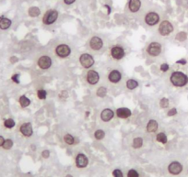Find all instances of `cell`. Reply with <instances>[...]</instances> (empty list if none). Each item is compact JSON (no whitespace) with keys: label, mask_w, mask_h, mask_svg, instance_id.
Listing matches in <instances>:
<instances>
[{"label":"cell","mask_w":188,"mask_h":177,"mask_svg":"<svg viewBox=\"0 0 188 177\" xmlns=\"http://www.w3.org/2000/svg\"><path fill=\"white\" fill-rule=\"evenodd\" d=\"M170 81L176 87H184L188 84V76L183 72H173L170 76Z\"/></svg>","instance_id":"obj_1"},{"label":"cell","mask_w":188,"mask_h":177,"mask_svg":"<svg viewBox=\"0 0 188 177\" xmlns=\"http://www.w3.org/2000/svg\"><path fill=\"white\" fill-rule=\"evenodd\" d=\"M58 16H59V13H58L57 10H55V9H49L43 15L42 23L44 25H47V26L48 25H52V24H54L57 20Z\"/></svg>","instance_id":"obj_2"},{"label":"cell","mask_w":188,"mask_h":177,"mask_svg":"<svg viewBox=\"0 0 188 177\" xmlns=\"http://www.w3.org/2000/svg\"><path fill=\"white\" fill-rule=\"evenodd\" d=\"M55 51L56 56H58L59 58L65 59V58H68L71 54V48L68 44L61 43L55 47Z\"/></svg>","instance_id":"obj_3"},{"label":"cell","mask_w":188,"mask_h":177,"mask_svg":"<svg viewBox=\"0 0 188 177\" xmlns=\"http://www.w3.org/2000/svg\"><path fill=\"white\" fill-rule=\"evenodd\" d=\"M79 63L81 64V66L85 69H90L94 65V58L92 57V55H90V53H82L79 56Z\"/></svg>","instance_id":"obj_4"},{"label":"cell","mask_w":188,"mask_h":177,"mask_svg":"<svg viewBox=\"0 0 188 177\" xmlns=\"http://www.w3.org/2000/svg\"><path fill=\"white\" fill-rule=\"evenodd\" d=\"M173 30H174V28L169 20H163L160 22L159 29H158V31H159L160 35L168 36L171 33H173Z\"/></svg>","instance_id":"obj_5"},{"label":"cell","mask_w":188,"mask_h":177,"mask_svg":"<svg viewBox=\"0 0 188 177\" xmlns=\"http://www.w3.org/2000/svg\"><path fill=\"white\" fill-rule=\"evenodd\" d=\"M162 51V46L157 41H153L147 47V52L151 57H158Z\"/></svg>","instance_id":"obj_6"},{"label":"cell","mask_w":188,"mask_h":177,"mask_svg":"<svg viewBox=\"0 0 188 177\" xmlns=\"http://www.w3.org/2000/svg\"><path fill=\"white\" fill-rule=\"evenodd\" d=\"M89 46L92 51H98L103 49V40L101 37L99 36H93L90 38L89 41Z\"/></svg>","instance_id":"obj_7"},{"label":"cell","mask_w":188,"mask_h":177,"mask_svg":"<svg viewBox=\"0 0 188 177\" xmlns=\"http://www.w3.org/2000/svg\"><path fill=\"white\" fill-rule=\"evenodd\" d=\"M53 64V60L48 55H42L41 56L37 61L38 67L42 70H47L49 69Z\"/></svg>","instance_id":"obj_8"},{"label":"cell","mask_w":188,"mask_h":177,"mask_svg":"<svg viewBox=\"0 0 188 177\" xmlns=\"http://www.w3.org/2000/svg\"><path fill=\"white\" fill-rule=\"evenodd\" d=\"M144 20L148 26H151V27L155 26L160 22V15L155 11H151L146 14Z\"/></svg>","instance_id":"obj_9"},{"label":"cell","mask_w":188,"mask_h":177,"mask_svg":"<svg viewBox=\"0 0 188 177\" xmlns=\"http://www.w3.org/2000/svg\"><path fill=\"white\" fill-rule=\"evenodd\" d=\"M111 56L112 58L116 60V61H119V60H122L125 56V51L124 50V48L120 45H114L111 48Z\"/></svg>","instance_id":"obj_10"},{"label":"cell","mask_w":188,"mask_h":177,"mask_svg":"<svg viewBox=\"0 0 188 177\" xmlns=\"http://www.w3.org/2000/svg\"><path fill=\"white\" fill-rule=\"evenodd\" d=\"M86 81L90 85H95L100 81V74L95 70H89L86 74Z\"/></svg>","instance_id":"obj_11"},{"label":"cell","mask_w":188,"mask_h":177,"mask_svg":"<svg viewBox=\"0 0 188 177\" xmlns=\"http://www.w3.org/2000/svg\"><path fill=\"white\" fill-rule=\"evenodd\" d=\"M183 169H184V167H183L182 163L179 162H176V161L172 162L168 166V172L173 175H180L183 172Z\"/></svg>","instance_id":"obj_12"},{"label":"cell","mask_w":188,"mask_h":177,"mask_svg":"<svg viewBox=\"0 0 188 177\" xmlns=\"http://www.w3.org/2000/svg\"><path fill=\"white\" fill-rule=\"evenodd\" d=\"M75 163L77 168H85L89 164V159L84 153H78L76 157Z\"/></svg>","instance_id":"obj_13"},{"label":"cell","mask_w":188,"mask_h":177,"mask_svg":"<svg viewBox=\"0 0 188 177\" xmlns=\"http://www.w3.org/2000/svg\"><path fill=\"white\" fill-rule=\"evenodd\" d=\"M20 131L23 136H25L27 138L32 137L33 134V126L30 122L23 123L20 128Z\"/></svg>","instance_id":"obj_14"},{"label":"cell","mask_w":188,"mask_h":177,"mask_svg":"<svg viewBox=\"0 0 188 177\" xmlns=\"http://www.w3.org/2000/svg\"><path fill=\"white\" fill-rule=\"evenodd\" d=\"M115 113L113 112V110H112L111 108H104L100 115V117L102 119V121L103 122H109L111 121L113 118Z\"/></svg>","instance_id":"obj_15"},{"label":"cell","mask_w":188,"mask_h":177,"mask_svg":"<svg viewBox=\"0 0 188 177\" xmlns=\"http://www.w3.org/2000/svg\"><path fill=\"white\" fill-rule=\"evenodd\" d=\"M115 115H116L117 117H119V118L125 119V118H128V117H131L132 111H131L129 108H127V107H120V108H117V109H116Z\"/></svg>","instance_id":"obj_16"},{"label":"cell","mask_w":188,"mask_h":177,"mask_svg":"<svg viewBox=\"0 0 188 177\" xmlns=\"http://www.w3.org/2000/svg\"><path fill=\"white\" fill-rule=\"evenodd\" d=\"M121 79H122V73L117 69H113L108 74V80L113 84L119 83L121 81Z\"/></svg>","instance_id":"obj_17"},{"label":"cell","mask_w":188,"mask_h":177,"mask_svg":"<svg viewBox=\"0 0 188 177\" xmlns=\"http://www.w3.org/2000/svg\"><path fill=\"white\" fill-rule=\"evenodd\" d=\"M141 8V0H129L128 9L132 13H137Z\"/></svg>","instance_id":"obj_18"},{"label":"cell","mask_w":188,"mask_h":177,"mask_svg":"<svg viewBox=\"0 0 188 177\" xmlns=\"http://www.w3.org/2000/svg\"><path fill=\"white\" fill-rule=\"evenodd\" d=\"M158 129H159L158 122L155 119H150L148 124H147V128H146L147 131L149 133H154L158 130Z\"/></svg>","instance_id":"obj_19"},{"label":"cell","mask_w":188,"mask_h":177,"mask_svg":"<svg viewBox=\"0 0 188 177\" xmlns=\"http://www.w3.org/2000/svg\"><path fill=\"white\" fill-rule=\"evenodd\" d=\"M11 24H12V21L9 19L4 18V17L0 18V29L1 30L5 31V30L9 29L10 26H11Z\"/></svg>","instance_id":"obj_20"},{"label":"cell","mask_w":188,"mask_h":177,"mask_svg":"<svg viewBox=\"0 0 188 177\" xmlns=\"http://www.w3.org/2000/svg\"><path fill=\"white\" fill-rule=\"evenodd\" d=\"M139 85L138 82L135 79H128L125 83V86L128 90H135Z\"/></svg>","instance_id":"obj_21"},{"label":"cell","mask_w":188,"mask_h":177,"mask_svg":"<svg viewBox=\"0 0 188 177\" xmlns=\"http://www.w3.org/2000/svg\"><path fill=\"white\" fill-rule=\"evenodd\" d=\"M28 15L32 18H36L41 15V10L38 6H31L28 9Z\"/></svg>","instance_id":"obj_22"},{"label":"cell","mask_w":188,"mask_h":177,"mask_svg":"<svg viewBox=\"0 0 188 177\" xmlns=\"http://www.w3.org/2000/svg\"><path fill=\"white\" fill-rule=\"evenodd\" d=\"M19 102H20V106L23 107V108H25V107H27V106H29L31 105V100H30V98H28L25 95H23V96H21V97H20Z\"/></svg>","instance_id":"obj_23"},{"label":"cell","mask_w":188,"mask_h":177,"mask_svg":"<svg viewBox=\"0 0 188 177\" xmlns=\"http://www.w3.org/2000/svg\"><path fill=\"white\" fill-rule=\"evenodd\" d=\"M156 141L160 143H162V144H166L168 142V138H167V135L164 133V132H160L157 134L156 136Z\"/></svg>","instance_id":"obj_24"},{"label":"cell","mask_w":188,"mask_h":177,"mask_svg":"<svg viewBox=\"0 0 188 177\" xmlns=\"http://www.w3.org/2000/svg\"><path fill=\"white\" fill-rule=\"evenodd\" d=\"M143 145V139L141 137H137L132 142V147L134 149H139Z\"/></svg>","instance_id":"obj_25"},{"label":"cell","mask_w":188,"mask_h":177,"mask_svg":"<svg viewBox=\"0 0 188 177\" xmlns=\"http://www.w3.org/2000/svg\"><path fill=\"white\" fill-rule=\"evenodd\" d=\"M64 142L68 145H73L75 143V138L71 134L68 133L64 136Z\"/></svg>","instance_id":"obj_26"},{"label":"cell","mask_w":188,"mask_h":177,"mask_svg":"<svg viewBox=\"0 0 188 177\" xmlns=\"http://www.w3.org/2000/svg\"><path fill=\"white\" fill-rule=\"evenodd\" d=\"M96 95L99 97H104L107 95V88L104 86H101L97 89L96 91Z\"/></svg>","instance_id":"obj_27"},{"label":"cell","mask_w":188,"mask_h":177,"mask_svg":"<svg viewBox=\"0 0 188 177\" xmlns=\"http://www.w3.org/2000/svg\"><path fill=\"white\" fill-rule=\"evenodd\" d=\"M104 137H105V132L103 130H97L94 132V138L96 140H98V141H101V140L104 139Z\"/></svg>","instance_id":"obj_28"},{"label":"cell","mask_w":188,"mask_h":177,"mask_svg":"<svg viewBox=\"0 0 188 177\" xmlns=\"http://www.w3.org/2000/svg\"><path fill=\"white\" fill-rule=\"evenodd\" d=\"M4 126L7 129H12L15 127V121L12 118H7L4 121Z\"/></svg>","instance_id":"obj_29"},{"label":"cell","mask_w":188,"mask_h":177,"mask_svg":"<svg viewBox=\"0 0 188 177\" xmlns=\"http://www.w3.org/2000/svg\"><path fill=\"white\" fill-rule=\"evenodd\" d=\"M37 97L41 100H45L47 97V92L44 89H39L37 91Z\"/></svg>","instance_id":"obj_30"},{"label":"cell","mask_w":188,"mask_h":177,"mask_svg":"<svg viewBox=\"0 0 188 177\" xmlns=\"http://www.w3.org/2000/svg\"><path fill=\"white\" fill-rule=\"evenodd\" d=\"M12 146H13V141L10 139H7V140H5V142L2 147L4 150H10L12 148Z\"/></svg>","instance_id":"obj_31"},{"label":"cell","mask_w":188,"mask_h":177,"mask_svg":"<svg viewBox=\"0 0 188 177\" xmlns=\"http://www.w3.org/2000/svg\"><path fill=\"white\" fill-rule=\"evenodd\" d=\"M170 105V100L167 98V97H163V98H161L160 99V106L161 107V108H166V107H168Z\"/></svg>","instance_id":"obj_32"},{"label":"cell","mask_w":188,"mask_h":177,"mask_svg":"<svg viewBox=\"0 0 188 177\" xmlns=\"http://www.w3.org/2000/svg\"><path fill=\"white\" fill-rule=\"evenodd\" d=\"M186 38H187V34L186 33V32H184V31H181V32H179L176 37H175V39H177V40H179V41H185L186 39Z\"/></svg>","instance_id":"obj_33"},{"label":"cell","mask_w":188,"mask_h":177,"mask_svg":"<svg viewBox=\"0 0 188 177\" xmlns=\"http://www.w3.org/2000/svg\"><path fill=\"white\" fill-rule=\"evenodd\" d=\"M127 177H139V174H138L136 170L131 169V170H129L128 173H127Z\"/></svg>","instance_id":"obj_34"},{"label":"cell","mask_w":188,"mask_h":177,"mask_svg":"<svg viewBox=\"0 0 188 177\" xmlns=\"http://www.w3.org/2000/svg\"><path fill=\"white\" fill-rule=\"evenodd\" d=\"M113 177H124V175H123V173H122V171H121V170H119V169H115V170H113Z\"/></svg>","instance_id":"obj_35"},{"label":"cell","mask_w":188,"mask_h":177,"mask_svg":"<svg viewBox=\"0 0 188 177\" xmlns=\"http://www.w3.org/2000/svg\"><path fill=\"white\" fill-rule=\"evenodd\" d=\"M160 71L161 72H167L169 69H170V66H169V64H166V63H164V64H160Z\"/></svg>","instance_id":"obj_36"},{"label":"cell","mask_w":188,"mask_h":177,"mask_svg":"<svg viewBox=\"0 0 188 177\" xmlns=\"http://www.w3.org/2000/svg\"><path fill=\"white\" fill-rule=\"evenodd\" d=\"M11 80L16 83V84H20V74L19 73H15L11 76Z\"/></svg>","instance_id":"obj_37"},{"label":"cell","mask_w":188,"mask_h":177,"mask_svg":"<svg viewBox=\"0 0 188 177\" xmlns=\"http://www.w3.org/2000/svg\"><path fill=\"white\" fill-rule=\"evenodd\" d=\"M176 114H177V109H176L175 107L171 108V109L168 111V113H167L168 117H173V116H175Z\"/></svg>","instance_id":"obj_38"},{"label":"cell","mask_w":188,"mask_h":177,"mask_svg":"<svg viewBox=\"0 0 188 177\" xmlns=\"http://www.w3.org/2000/svg\"><path fill=\"white\" fill-rule=\"evenodd\" d=\"M42 158H44V159L49 158V156H50V150H44L42 152Z\"/></svg>","instance_id":"obj_39"},{"label":"cell","mask_w":188,"mask_h":177,"mask_svg":"<svg viewBox=\"0 0 188 177\" xmlns=\"http://www.w3.org/2000/svg\"><path fill=\"white\" fill-rule=\"evenodd\" d=\"M59 97L60 98H62V99H67V97H68V93L66 92V91H61V93L59 94Z\"/></svg>","instance_id":"obj_40"},{"label":"cell","mask_w":188,"mask_h":177,"mask_svg":"<svg viewBox=\"0 0 188 177\" xmlns=\"http://www.w3.org/2000/svg\"><path fill=\"white\" fill-rule=\"evenodd\" d=\"M176 64L185 65V64H187V61H186V59H180V60H178V61L176 62Z\"/></svg>","instance_id":"obj_41"},{"label":"cell","mask_w":188,"mask_h":177,"mask_svg":"<svg viewBox=\"0 0 188 177\" xmlns=\"http://www.w3.org/2000/svg\"><path fill=\"white\" fill-rule=\"evenodd\" d=\"M76 2V0H64V3L66 4V5H72V4H74Z\"/></svg>","instance_id":"obj_42"},{"label":"cell","mask_w":188,"mask_h":177,"mask_svg":"<svg viewBox=\"0 0 188 177\" xmlns=\"http://www.w3.org/2000/svg\"><path fill=\"white\" fill-rule=\"evenodd\" d=\"M4 142H5V139H4L2 136H0V147H2V146H3Z\"/></svg>","instance_id":"obj_43"},{"label":"cell","mask_w":188,"mask_h":177,"mask_svg":"<svg viewBox=\"0 0 188 177\" xmlns=\"http://www.w3.org/2000/svg\"><path fill=\"white\" fill-rule=\"evenodd\" d=\"M104 6L108 8V14H110V13H111V7H109V6H108V5H105Z\"/></svg>","instance_id":"obj_44"},{"label":"cell","mask_w":188,"mask_h":177,"mask_svg":"<svg viewBox=\"0 0 188 177\" xmlns=\"http://www.w3.org/2000/svg\"><path fill=\"white\" fill-rule=\"evenodd\" d=\"M89 115H90V112H89V111H87V112H86V116H89Z\"/></svg>","instance_id":"obj_45"},{"label":"cell","mask_w":188,"mask_h":177,"mask_svg":"<svg viewBox=\"0 0 188 177\" xmlns=\"http://www.w3.org/2000/svg\"><path fill=\"white\" fill-rule=\"evenodd\" d=\"M65 177H73V176H72L71 175H66V176H65Z\"/></svg>","instance_id":"obj_46"}]
</instances>
